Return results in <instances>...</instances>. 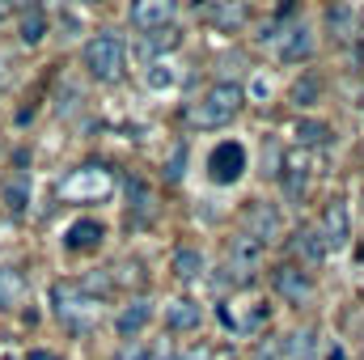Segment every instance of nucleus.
Instances as JSON below:
<instances>
[{"mask_svg": "<svg viewBox=\"0 0 364 360\" xmlns=\"http://www.w3.org/2000/svg\"><path fill=\"white\" fill-rule=\"evenodd\" d=\"M242 106H246V90L237 81H220V85H212V90L203 93L199 102H191L182 110V123L191 132H216V127H229L242 115Z\"/></svg>", "mask_w": 364, "mask_h": 360, "instance_id": "f257e3e1", "label": "nucleus"}, {"mask_svg": "<svg viewBox=\"0 0 364 360\" xmlns=\"http://www.w3.org/2000/svg\"><path fill=\"white\" fill-rule=\"evenodd\" d=\"M123 60H127V47H123V38L114 30L93 34L85 43V68H90L93 81H114L123 73Z\"/></svg>", "mask_w": 364, "mask_h": 360, "instance_id": "f03ea898", "label": "nucleus"}, {"mask_svg": "<svg viewBox=\"0 0 364 360\" xmlns=\"http://www.w3.org/2000/svg\"><path fill=\"white\" fill-rule=\"evenodd\" d=\"M51 301H55V318L68 322L73 331H77V327L90 331L93 327V305H97V301H90L77 284H55V288H51Z\"/></svg>", "mask_w": 364, "mask_h": 360, "instance_id": "7ed1b4c3", "label": "nucleus"}, {"mask_svg": "<svg viewBox=\"0 0 364 360\" xmlns=\"http://www.w3.org/2000/svg\"><path fill=\"white\" fill-rule=\"evenodd\" d=\"M242 221H246V238L259 242V246H272L275 238L284 233V216H279L275 203H250L242 212Z\"/></svg>", "mask_w": 364, "mask_h": 360, "instance_id": "20e7f679", "label": "nucleus"}, {"mask_svg": "<svg viewBox=\"0 0 364 360\" xmlns=\"http://www.w3.org/2000/svg\"><path fill=\"white\" fill-rule=\"evenodd\" d=\"M242 170H246V149H242V144L225 140V144L212 149V157H208V174H212V182L229 186V182L242 179Z\"/></svg>", "mask_w": 364, "mask_h": 360, "instance_id": "39448f33", "label": "nucleus"}, {"mask_svg": "<svg viewBox=\"0 0 364 360\" xmlns=\"http://www.w3.org/2000/svg\"><path fill=\"white\" fill-rule=\"evenodd\" d=\"M318 233H322L326 250H339V246L352 238V216H348V208H343V203H331V208L322 212V221H318Z\"/></svg>", "mask_w": 364, "mask_h": 360, "instance_id": "423d86ee", "label": "nucleus"}, {"mask_svg": "<svg viewBox=\"0 0 364 360\" xmlns=\"http://www.w3.org/2000/svg\"><path fill=\"white\" fill-rule=\"evenodd\" d=\"M132 21L149 34V30H166L174 21V4L170 0H136L132 4Z\"/></svg>", "mask_w": 364, "mask_h": 360, "instance_id": "0eeeda50", "label": "nucleus"}, {"mask_svg": "<svg viewBox=\"0 0 364 360\" xmlns=\"http://www.w3.org/2000/svg\"><path fill=\"white\" fill-rule=\"evenodd\" d=\"M259 255H263V246H259V242H250L246 233H242V238H233V246H229V268H225V271H233V284H242V280L255 271Z\"/></svg>", "mask_w": 364, "mask_h": 360, "instance_id": "6e6552de", "label": "nucleus"}, {"mask_svg": "<svg viewBox=\"0 0 364 360\" xmlns=\"http://www.w3.org/2000/svg\"><path fill=\"white\" fill-rule=\"evenodd\" d=\"M272 284L288 297V301H305L309 297V288H314V280H309V271L292 268V263H279V268L272 271Z\"/></svg>", "mask_w": 364, "mask_h": 360, "instance_id": "1a4fd4ad", "label": "nucleus"}, {"mask_svg": "<svg viewBox=\"0 0 364 360\" xmlns=\"http://www.w3.org/2000/svg\"><path fill=\"white\" fill-rule=\"evenodd\" d=\"M110 191V179L102 170H77L73 179H64V195H81V199H102Z\"/></svg>", "mask_w": 364, "mask_h": 360, "instance_id": "9d476101", "label": "nucleus"}, {"mask_svg": "<svg viewBox=\"0 0 364 360\" xmlns=\"http://www.w3.org/2000/svg\"><path fill=\"white\" fill-rule=\"evenodd\" d=\"M279 182H284V195H288V199H301V195H305V182H309V157H305V153H288Z\"/></svg>", "mask_w": 364, "mask_h": 360, "instance_id": "9b49d317", "label": "nucleus"}, {"mask_svg": "<svg viewBox=\"0 0 364 360\" xmlns=\"http://www.w3.org/2000/svg\"><path fill=\"white\" fill-rule=\"evenodd\" d=\"M309 51H314V30H309V26H292V30L279 38V60H284V64L309 60Z\"/></svg>", "mask_w": 364, "mask_h": 360, "instance_id": "f8f14e48", "label": "nucleus"}, {"mask_svg": "<svg viewBox=\"0 0 364 360\" xmlns=\"http://www.w3.org/2000/svg\"><path fill=\"white\" fill-rule=\"evenodd\" d=\"M149 301H132V305H123L119 314H114V331L123 335V339H132V335H140L144 327H149Z\"/></svg>", "mask_w": 364, "mask_h": 360, "instance_id": "ddd939ff", "label": "nucleus"}, {"mask_svg": "<svg viewBox=\"0 0 364 360\" xmlns=\"http://www.w3.org/2000/svg\"><path fill=\"white\" fill-rule=\"evenodd\" d=\"M199 322H203V309H199L191 297L170 301V309H166V327H170V331H195Z\"/></svg>", "mask_w": 364, "mask_h": 360, "instance_id": "4468645a", "label": "nucleus"}, {"mask_svg": "<svg viewBox=\"0 0 364 360\" xmlns=\"http://www.w3.org/2000/svg\"><path fill=\"white\" fill-rule=\"evenodd\" d=\"M4 208L13 216H26V208H30V174L26 170L9 174V182H4Z\"/></svg>", "mask_w": 364, "mask_h": 360, "instance_id": "2eb2a0df", "label": "nucleus"}, {"mask_svg": "<svg viewBox=\"0 0 364 360\" xmlns=\"http://www.w3.org/2000/svg\"><path fill=\"white\" fill-rule=\"evenodd\" d=\"M26 301V275L17 268H0V309H17Z\"/></svg>", "mask_w": 364, "mask_h": 360, "instance_id": "dca6fc26", "label": "nucleus"}, {"mask_svg": "<svg viewBox=\"0 0 364 360\" xmlns=\"http://www.w3.org/2000/svg\"><path fill=\"white\" fill-rule=\"evenodd\" d=\"M292 250H296L309 268H318V263L326 259V242H322V233H318V229H301V233L292 238Z\"/></svg>", "mask_w": 364, "mask_h": 360, "instance_id": "f3484780", "label": "nucleus"}, {"mask_svg": "<svg viewBox=\"0 0 364 360\" xmlns=\"http://www.w3.org/2000/svg\"><path fill=\"white\" fill-rule=\"evenodd\" d=\"M356 21H360L356 4H331V9H326V26H331L335 38H348V34L356 30Z\"/></svg>", "mask_w": 364, "mask_h": 360, "instance_id": "a211bd4d", "label": "nucleus"}, {"mask_svg": "<svg viewBox=\"0 0 364 360\" xmlns=\"http://www.w3.org/2000/svg\"><path fill=\"white\" fill-rule=\"evenodd\" d=\"M170 47H178V30H174V26H166V30H149L144 43H140V55H144V60H157V55L170 51Z\"/></svg>", "mask_w": 364, "mask_h": 360, "instance_id": "6ab92c4d", "label": "nucleus"}, {"mask_svg": "<svg viewBox=\"0 0 364 360\" xmlns=\"http://www.w3.org/2000/svg\"><path fill=\"white\" fill-rule=\"evenodd\" d=\"M102 242V225L97 221H77L73 229H68V246L73 250H93Z\"/></svg>", "mask_w": 364, "mask_h": 360, "instance_id": "aec40b11", "label": "nucleus"}, {"mask_svg": "<svg viewBox=\"0 0 364 360\" xmlns=\"http://www.w3.org/2000/svg\"><path fill=\"white\" fill-rule=\"evenodd\" d=\"M208 17H212L220 30H237V26L250 17V9H246V4H212V9H208Z\"/></svg>", "mask_w": 364, "mask_h": 360, "instance_id": "412c9836", "label": "nucleus"}, {"mask_svg": "<svg viewBox=\"0 0 364 360\" xmlns=\"http://www.w3.org/2000/svg\"><path fill=\"white\" fill-rule=\"evenodd\" d=\"M174 275L178 280H199L203 275V255L195 246H182L178 255H174Z\"/></svg>", "mask_w": 364, "mask_h": 360, "instance_id": "4be33fe9", "label": "nucleus"}, {"mask_svg": "<svg viewBox=\"0 0 364 360\" xmlns=\"http://www.w3.org/2000/svg\"><path fill=\"white\" fill-rule=\"evenodd\" d=\"M77 288H81L90 301H97V297H110V292H114V275H110V271H90Z\"/></svg>", "mask_w": 364, "mask_h": 360, "instance_id": "5701e85b", "label": "nucleus"}, {"mask_svg": "<svg viewBox=\"0 0 364 360\" xmlns=\"http://www.w3.org/2000/svg\"><path fill=\"white\" fill-rule=\"evenodd\" d=\"M279 344H284V356H292V360L314 356V331H296L292 339H279Z\"/></svg>", "mask_w": 364, "mask_h": 360, "instance_id": "b1692460", "label": "nucleus"}, {"mask_svg": "<svg viewBox=\"0 0 364 360\" xmlns=\"http://www.w3.org/2000/svg\"><path fill=\"white\" fill-rule=\"evenodd\" d=\"M43 34H47V13H43V9H30V13L21 17V38H26V43H38Z\"/></svg>", "mask_w": 364, "mask_h": 360, "instance_id": "393cba45", "label": "nucleus"}, {"mask_svg": "<svg viewBox=\"0 0 364 360\" xmlns=\"http://www.w3.org/2000/svg\"><path fill=\"white\" fill-rule=\"evenodd\" d=\"M318 93H322V81L309 73V77H301V81L292 85V102H296V106H314V102H318Z\"/></svg>", "mask_w": 364, "mask_h": 360, "instance_id": "a878e982", "label": "nucleus"}, {"mask_svg": "<svg viewBox=\"0 0 364 360\" xmlns=\"http://www.w3.org/2000/svg\"><path fill=\"white\" fill-rule=\"evenodd\" d=\"M296 136H301V144H326V140H331V127H326V123H309V119H305V123L296 127Z\"/></svg>", "mask_w": 364, "mask_h": 360, "instance_id": "bb28decb", "label": "nucleus"}, {"mask_svg": "<svg viewBox=\"0 0 364 360\" xmlns=\"http://www.w3.org/2000/svg\"><path fill=\"white\" fill-rule=\"evenodd\" d=\"M119 360H161V356H157V348H153V344H132Z\"/></svg>", "mask_w": 364, "mask_h": 360, "instance_id": "cd10ccee", "label": "nucleus"}, {"mask_svg": "<svg viewBox=\"0 0 364 360\" xmlns=\"http://www.w3.org/2000/svg\"><path fill=\"white\" fill-rule=\"evenodd\" d=\"M255 360H284V344H279V339H267V344L255 352Z\"/></svg>", "mask_w": 364, "mask_h": 360, "instance_id": "c85d7f7f", "label": "nucleus"}, {"mask_svg": "<svg viewBox=\"0 0 364 360\" xmlns=\"http://www.w3.org/2000/svg\"><path fill=\"white\" fill-rule=\"evenodd\" d=\"M182 170H186V149H174V157H170V170H166V179L174 182L182 174Z\"/></svg>", "mask_w": 364, "mask_h": 360, "instance_id": "c756f323", "label": "nucleus"}, {"mask_svg": "<svg viewBox=\"0 0 364 360\" xmlns=\"http://www.w3.org/2000/svg\"><path fill=\"white\" fill-rule=\"evenodd\" d=\"M166 360H212V352L208 348H182V352H174V356H166Z\"/></svg>", "mask_w": 364, "mask_h": 360, "instance_id": "7c9ffc66", "label": "nucleus"}, {"mask_svg": "<svg viewBox=\"0 0 364 360\" xmlns=\"http://www.w3.org/2000/svg\"><path fill=\"white\" fill-rule=\"evenodd\" d=\"M30 360H60V356H51V352H30Z\"/></svg>", "mask_w": 364, "mask_h": 360, "instance_id": "2f4dec72", "label": "nucleus"}]
</instances>
